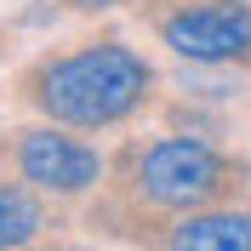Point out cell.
<instances>
[{"instance_id": "cell-2", "label": "cell", "mask_w": 251, "mask_h": 251, "mask_svg": "<svg viewBox=\"0 0 251 251\" xmlns=\"http://www.w3.org/2000/svg\"><path fill=\"white\" fill-rule=\"evenodd\" d=\"M137 188L154 205L194 211L228 188V160L200 137H160L137 154Z\"/></svg>"}, {"instance_id": "cell-4", "label": "cell", "mask_w": 251, "mask_h": 251, "mask_svg": "<svg viewBox=\"0 0 251 251\" xmlns=\"http://www.w3.org/2000/svg\"><path fill=\"white\" fill-rule=\"evenodd\" d=\"M17 172H23V183L46 188V194H86L103 177V160L80 137H63L46 126V131H29L17 143Z\"/></svg>"}, {"instance_id": "cell-3", "label": "cell", "mask_w": 251, "mask_h": 251, "mask_svg": "<svg viewBox=\"0 0 251 251\" xmlns=\"http://www.w3.org/2000/svg\"><path fill=\"white\" fill-rule=\"evenodd\" d=\"M160 34L188 63H251V6L246 0L183 6L160 23Z\"/></svg>"}, {"instance_id": "cell-6", "label": "cell", "mask_w": 251, "mask_h": 251, "mask_svg": "<svg viewBox=\"0 0 251 251\" xmlns=\"http://www.w3.org/2000/svg\"><path fill=\"white\" fill-rule=\"evenodd\" d=\"M40 234V205L17 183H0V246H29Z\"/></svg>"}, {"instance_id": "cell-1", "label": "cell", "mask_w": 251, "mask_h": 251, "mask_svg": "<svg viewBox=\"0 0 251 251\" xmlns=\"http://www.w3.org/2000/svg\"><path fill=\"white\" fill-rule=\"evenodd\" d=\"M149 63L137 57L120 40H92V46L69 51V57H46L34 63L29 80H23V97L57 126H80V131H97V126H114L126 114L143 109L149 97Z\"/></svg>"}, {"instance_id": "cell-5", "label": "cell", "mask_w": 251, "mask_h": 251, "mask_svg": "<svg viewBox=\"0 0 251 251\" xmlns=\"http://www.w3.org/2000/svg\"><path fill=\"white\" fill-rule=\"evenodd\" d=\"M172 246L200 251H251V211H200L172 228Z\"/></svg>"}, {"instance_id": "cell-7", "label": "cell", "mask_w": 251, "mask_h": 251, "mask_svg": "<svg viewBox=\"0 0 251 251\" xmlns=\"http://www.w3.org/2000/svg\"><path fill=\"white\" fill-rule=\"evenodd\" d=\"M63 6H75V12H114V6H126V0H63Z\"/></svg>"}]
</instances>
